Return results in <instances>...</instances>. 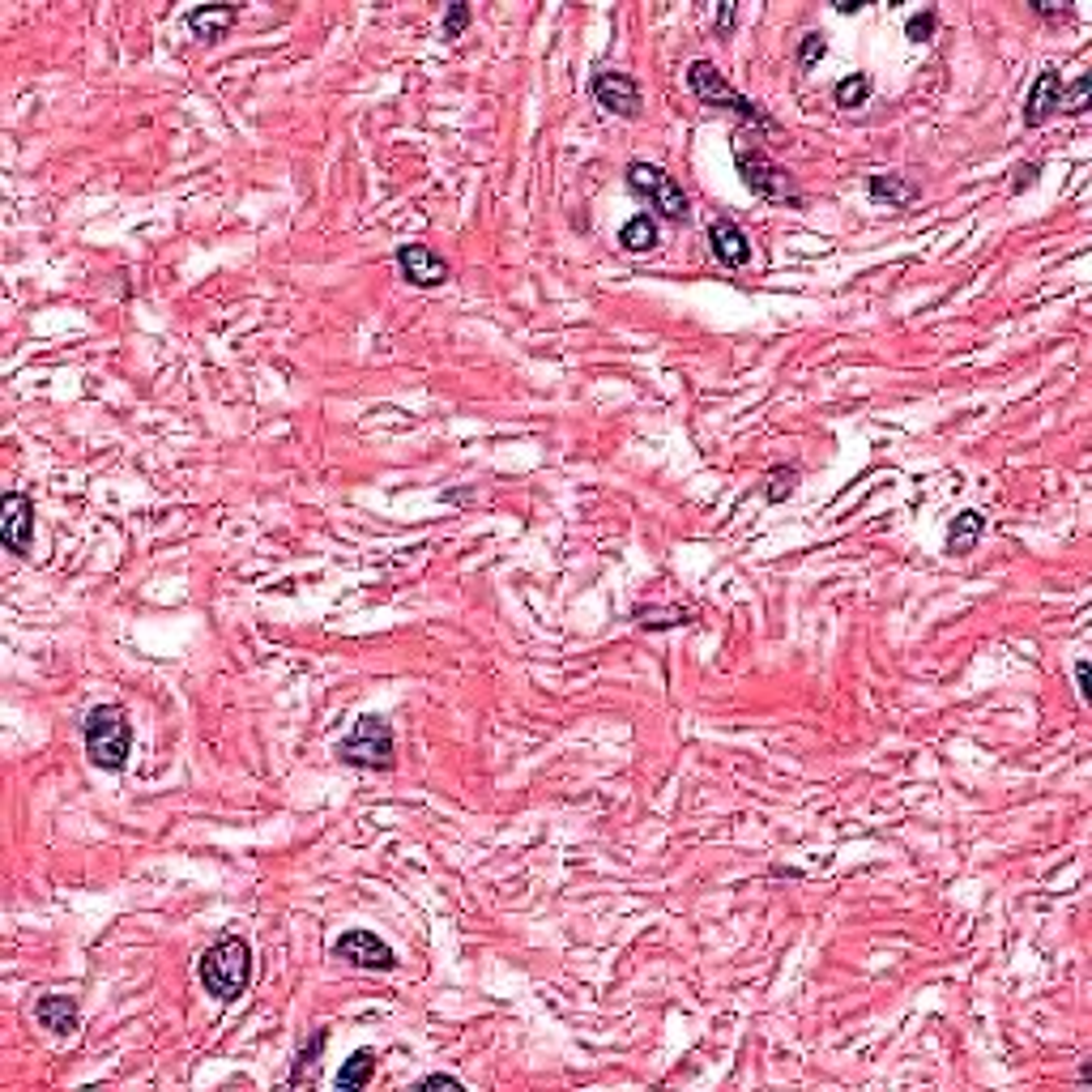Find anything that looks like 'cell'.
<instances>
[{
  "label": "cell",
  "mask_w": 1092,
  "mask_h": 1092,
  "mask_svg": "<svg viewBox=\"0 0 1092 1092\" xmlns=\"http://www.w3.org/2000/svg\"><path fill=\"white\" fill-rule=\"evenodd\" d=\"M197 977L205 986V995L218 1003H235L243 991L252 986V947L239 935H222L210 952L201 956Z\"/></svg>",
  "instance_id": "1"
},
{
  "label": "cell",
  "mask_w": 1092,
  "mask_h": 1092,
  "mask_svg": "<svg viewBox=\"0 0 1092 1092\" xmlns=\"http://www.w3.org/2000/svg\"><path fill=\"white\" fill-rule=\"evenodd\" d=\"M81 734H86V751L94 759V769L120 773V769L129 765V755H133V726H129V717H125V709H120V705L90 709Z\"/></svg>",
  "instance_id": "2"
},
{
  "label": "cell",
  "mask_w": 1092,
  "mask_h": 1092,
  "mask_svg": "<svg viewBox=\"0 0 1092 1092\" xmlns=\"http://www.w3.org/2000/svg\"><path fill=\"white\" fill-rule=\"evenodd\" d=\"M687 90H691L700 102H709V107H721V112L738 116L743 125H751V129H759V133H773V129H777V125H773V116L759 107V102H751L747 94H738L730 81L717 73V65H709V60H691V65H687Z\"/></svg>",
  "instance_id": "3"
},
{
  "label": "cell",
  "mask_w": 1092,
  "mask_h": 1092,
  "mask_svg": "<svg viewBox=\"0 0 1092 1092\" xmlns=\"http://www.w3.org/2000/svg\"><path fill=\"white\" fill-rule=\"evenodd\" d=\"M393 726H388V717L380 713H363L355 726H350V734L338 743V759L350 769H363V773H384V769H393Z\"/></svg>",
  "instance_id": "4"
},
{
  "label": "cell",
  "mask_w": 1092,
  "mask_h": 1092,
  "mask_svg": "<svg viewBox=\"0 0 1092 1092\" xmlns=\"http://www.w3.org/2000/svg\"><path fill=\"white\" fill-rule=\"evenodd\" d=\"M734 162H738V175H743L751 197L790 205V210H802V193H798L794 175L781 167V162H773L765 150H734Z\"/></svg>",
  "instance_id": "5"
},
{
  "label": "cell",
  "mask_w": 1092,
  "mask_h": 1092,
  "mask_svg": "<svg viewBox=\"0 0 1092 1092\" xmlns=\"http://www.w3.org/2000/svg\"><path fill=\"white\" fill-rule=\"evenodd\" d=\"M628 189L636 197H645L653 205V214L666 218V222H683L687 210H691L683 184H678L670 171L653 167V162H632V167H628Z\"/></svg>",
  "instance_id": "6"
},
{
  "label": "cell",
  "mask_w": 1092,
  "mask_h": 1092,
  "mask_svg": "<svg viewBox=\"0 0 1092 1092\" xmlns=\"http://www.w3.org/2000/svg\"><path fill=\"white\" fill-rule=\"evenodd\" d=\"M589 94L593 102H602V107L610 116H620V120H636L641 116V86H636V77H628L624 69H602V73H593L589 77Z\"/></svg>",
  "instance_id": "7"
},
{
  "label": "cell",
  "mask_w": 1092,
  "mask_h": 1092,
  "mask_svg": "<svg viewBox=\"0 0 1092 1092\" xmlns=\"http://www.w3.org/2000/svg\"><path fill=\"white\" fill-rule=\"evenodd\" d=\"M334 956L342 964H355V968H380V973H388V968H397V956H393V947H388L384 939H376L372 931H346L338 943H334Z\"/></svg>",
  "instance_id": "8"
},
{
  "label": "cell",
  "mask_w": 1092,
  "mask_h": 1092,
  "mask_svg": "<svg viewBox=\"0 0 1092 1092\" xmlns=\"http://www.w3.org/2000/svg\"><path fill=\"white\" fill-rule=\"evenodd\" d=\"M397 270L410 286H419V291H436V286L448 282V261L436 248H427V243H402Z\"/></svg>",
  "instance_id": "9"
},
{
  "label": "cell",
  "mask_w": 1092,
  "mask_h": 1092,
  "mask_svg": "<svg viewBox=\"0 0 1092 1092\" xmlns=\"http://www.w3.org/2000/svg\"><path fill=\"white\" fill-rule=\"evenodd\" d=\"M0 542L13 555H26L34 547V504L22 491H9V496L0 500Z\"/></svg>",
  "instance_id": "10"
},
{
  "label": "cell",
  "mask_w": 1092,
  "mask_h": 1092,
  "mask_svg": "<svg viewBox=\"0 0 1092 1092\" xmlns=\"http://www.w3.org/2000/svg\"><path fill=\"white\" fill-rule=\"evenodd\" d=\"M1059 98H1063V77H1059V69H1041L1037 81H1033V86H1028V94H1024V125H1028V129L1049 125V120L1059 116Z\"/></svg>",
  "instance_id": "11"
},
{
  "label": "cell",
  "mask_w": 1092,
  "mask_h": 1092,
  "mask_svg": "<svg viewBox=\"0 0 1092 1092\" xmlns=\"http://www.w3.org/2000/svg\"><path fill=\"white\" fill-rule=\"evenodd\" d=\"M709 248L726 270H743V265L751 261V239L734 218H713L709 222Z\"/></svg>",
  "instance_id": "12"
},
{
  "label": "cell",
  "mask_w": 1092,
  "mask_h": 1092,
  "mask_svg": "<svg viewBox=\"0 0 1092 1092\" xmlns=\"http://www.w3.org/2000/svg\"><path fill=\"white\" fill-rule=\"evenodd\" d=\"M867 197H871L875 205H892V210H909V205L922 197V189H918V184H914L909 175H896V171H888V175H871V179H867Z\"/></svg>",
  "instance_id": "13"
},
{
  "label": "cell",
  "mask_w": 1092,
  "mask_h": 1092,
  "mask_svg": "<svg viewBox=\"0 0 1092 1092\" xmlns=\"http://www.w3.org/2000/svg\"><path fill=\"white\" fill-rule=\"evenodd\" d=\"M235 22H239V5H201L189 13V30L201 44H218Z\"/></svg>",
  "instance_id": "14"
},
{
  "label": "cell",
  "mask_w": 1092,
  "mask_h": 1092,
  "mask_svg": "<svg viewBox=\"0 0 1092 1092\" xmlns=\"http://www.w3.org/2000/svg\"><path fill=\"white\" fill-rule=\"evenodd\" d=\"M34 1016L56 1037L77 1033V999L73 995H44V999L34 1003Z\"/></svg>",
  "instance_id": "15"
},
{
  "label": "cell",
  "mask_w": 1092,
  "mask_h": 1092,
  "mask_svg": "<svg viewBox=\"0 0 1092 1092\" xmlns=\"http://www.w3.org/2000/svg\"><path fill=\"white\" fill-rule=\"evenodd\" d=\"M372 1076H376V1049H355V1054H350L346 1063H342V1071H338V1088L342 1092H359V1088H367L372 1084Z\"/></svg>",
  "instance_id": "16"
},
{
  "label": "cell",
  "mask_w": 1092,
  "mask_h": 1092,
  "mask_svg": "<svg viewBox=\"0 0 1092 1092\" xmlns=\"http://www.w3.org/2000/svg\"><path fill=\"white\" fill-rule=\"evenodd\" d=\"M620 248L624 252H653L657 248V218L653 214H636L620 226Z\"/></svg>",
  "instance_id": "17"
},
{
  "label": "cell",
  "mask_w": 1092,
  "mask_h": 1092,
  "mask_svg": "<svg viewBox=\"0 0 1092 1092\" xmlns=\"http://www.w3.org/2000/svg\"><path fill=\"white\" fill-rule=\"evenodd\" d=\"M981 529H986V517L977 508H968V512H960V517L952 521V529H947V551L952 555H968L977 547V538H981Z\"/></svg>",
  "instance_id": "18"
},
{
  "label": "cell",
  "mask_w": 1092,
  "mask_h": 1092,
  "mask_svg": "<svg viewBox=\"0 0 1092 1092\" xmlns=\"http://www.w3.org/2000/svg\"><path fill=\"white\" fill-rule=\"evenodd\" d=\"M832 98H836V107H862V102L871 98V77L867 73H850V77H841L836 86H832Z\"/></svg>",
  "instance_id": "19"
},
{
  "label": "cell",
  "mask_w": 1092,
  "mask_h": 1092,
  "mask_svg": "<svg viewBox=\"0 0 1092 1092\" xmlns=\"http://www.w3.org/2000/svg\"><path fill=\"white\" fill-rule=\"evenodd\" d=\"M1092 102V73H1080L1071 86H1063V98H1059V112L1063 116H1084Z\"/></svg>",
  "instance_id": "20"
},
{
  "label": "cell",
  "mask_w": 1092,
  "mask_h": 1092,
  "mask_svg": "<svg viewBox=\"0 0 1092 1092\" xmlns=\"http://www.w3.org/2000/svg\"><path fill=\"white\" fill-rule=\"evenodd\" d=\"M324 1041H329V1033L320 1028V1033H312V1041L307 1045H299V1054H295V1067H291V1084H303V1076L307 1071H312L316 1063H320V1049H324Z\"/></svg>",
  "instance_id": "21"
},
{
  "label": "cell",
  "mask_w": 1092,
  "mask_h": 1092,
  "mask_svg": "<svg viewBox=\"0 0 1092 1092\" xmlns=\"http://www.w3.org/2000/svg\"><path fill=\"white\" fill-rule=\"evenodd\" d=\"M769 479H773V483H769V504H781V500H790V496H794L798 469H794V465H777Z\"/></svg>",
  "instance_id": "22"
},
{
  "label": "cell",
  "mask_w": 1092,
  "mask_h": 1092,
  "mask_svg": "<svg viewBox=\"0 0 1092 1092\" xmlns=\"http://www.w3.org/2000/svg\"><path fill=\"white\" fill-rule=\"evenodd\" d=\"M935 26H939L935 9H922V13H914V17H909V26H904V34H909V44H926V39L935 34Z\"/></svg>",
  "instance_id": "23"
},
{
  "label": "cell",
  "mask_w": 1092,
  "mask_h": 1092,
  "mask_svg": "<svg viewBox=\"0 0 1092 1092\" xmlns=\"http://www.w3.org/2000/svg\"><path fill=\"white\" fill-rule=\"evenodd\" d=\"M465 26H469V5L465 0H452V5L444 9V39L465 34Z\"/></svg>",
  "instance_id": "24"
},
{
  "label": "cell",
  "mask_w": 1092,
  "mask_h": 1092,
  "mask_svg": "<svg viewBox=\"0 0 1092 1092\" xmlns=\"http://www.w3.org/2000/svg\"><path fill=\"white\" fill-rule=\"evenodd\" d=\"M823 48H828V44H823V34H802V44H798V65H802V69H811L815 60L823 56Z\"/></svg>",
  "instance_id": "25"
},
{
  "label": "cell",
  "mask_w": 1092,
  "mask_h": 1092,
  "mask_svg": "<svg viewBox=\"0 0 1092 1092\" xmlns=\"http://www.w3.org/2000/svg\"><path fill=\"white\" fill-rule=\"evenodd\" d=\"M1037 162H1024V167H1016V179H1012V193H1024V189H1033L1037 184Z\"/></svg>",
  "instance_id": "26"
},
{
  "label": "cell",
  "mask_w": 1092,
  "mask_h": 1092,
  "mask_svg": "<svg viewBox=\"0 0 1092 1092\" xmlns=\"http://www.w3.org/2000/svg\"><path fill=\"white\" fill-rule=\"evenodd\" d=\"M734 22H738V5H721V9H717V22H713V30H717L721 39H726V34L734 30Z\"/></svg>",
  "instance_id": "27"
},
{
  "label": "cell",
  "mask_w": 1092,
  "mask_h": 1092,
  "mask_svg": "<svg viewBox=\"0 0 1092 1092\" xmlns=\"http://www.w3.org/2000/svg\"><path fill=\"white\" fill-rule=\"evenodd\" d=\"M1088 674H1092L1088 657H1080V662H1076V683H1080V700H1084V705H1088V700H1092V691H1088Z\"/></svg>",
  "instance_id": "28"
},
{
  "label": "cell",
  "mask_w": 1092,
  "mask_h": 1092,
  "mask_svg": "<svg viewBox=\"0 0 1092 1092\" xmlns=\"http://www.w3.org/2000/svg\"><path fill=\"white\" fill-rule=\"evenodd\" d=\"M419 1088H461V1080H457V1076H444V1071H436V1076L419 1080Z\"/></svg>",
  "instance_id": "29"
},
{
  "label": "cell",
  "mask_w": 1092,
  "mask_h": 1092,
  "mask_svg": "<svg viewBox=\"0 0 1092 1092\" xmlns=\"http://www.w3.org/2000/svg\"><path fill=\"white\" fill-rule=\"evenodd\" d=\"M1033 13H1041V17H1071L1076 9H1071V5H1059V9L1054 5H1033Z\"/></svg>",
  "instance_id": "30"
},
{
  "label": "cell",
  "mask_w": 1092,
  "mask_h": 1092,
  "mask_svg": "<svg viewBox=\"0 0 1092 1092\" xmlns=\"http://www.w3.org/2000/svg\"><path fill=\"white\" fill-rule=\"evenodd\" d=\"M862 0H836V13H858Z\"/></svg>",
  "instance_id": "31"
}]
</instances>
